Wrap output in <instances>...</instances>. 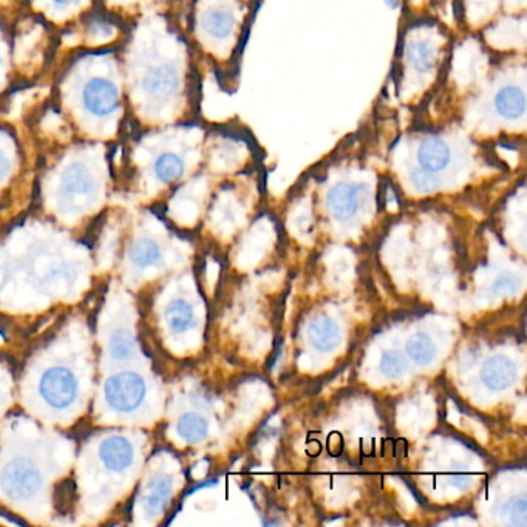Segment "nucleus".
Listing matches in <instances>:
<instances>
[{"mask_svg":"<svg viewBox=\"0 0 527 527\" xmlns=\"http://www.w3.org/2000/svg\"><path fill=\"white\" fill-rule=\"evenodd\" d=\"M8 172H10V161H8V158L5 155L0 153V180L5 178Z\"/></svg>","mask_w":527,"mask_h":527,"instance_id":"obj_27","label":"nucleus"},{"mask_svg":"<svg viewBox=\"0 0 527 527\" xmlns=\"http://www.w3.org/2000/svg\"><path fill=\"white\" fill-rule=\"evenodd\" d=\"M77 384L75 376L67 368H51L42 376L41 393L51 407L62 410L77 397Z\"/></svg>","mask_w":527,"mask_h":527,"instance_id":"obj_7","label":"nucleus"},{"mask_svg":"<svg viewBox=\"0 0 527 527\" xmlns=\"http://www.w3.org/2000/svg\"><path fill=\"white\" fill-rule=\"evenodd\" d=\"M82 99H84L86 109L90 114L105 116V114H114L116 110L120 103V95L114 82L103 77H95L92 81H88L84 88Z\"/></svg>","mask_w":527,"mask_h":527,"instance_id":"obj_8","label":"nucleus"},{"mask_svg":"<svg viewBox=\"0 0 527 527\" xmlns=\"http://www.w3.org/2000/svg\"><path fill=\"white\" fill-rule=\"evenodd\" d=\"M172 492V479L168 477H158L149 484V492L144 498V509L149 515H155L164 509Z\"/></svg>","mask_w":527,"mask_h":527,"instance_id":"obj_14","label":"nucleus"},{"mask_svg":"<svg viewBox=\"0 0 527 527\" xmlns=\"http://www.w3.org/2000/svg\"><path fill=\"white\" fill-rule=\"evenodd\" d=\"M408 4H412V5H424L425 2H427V0H407Z\"/></svg>","mask_w":527,"mask_h":527,"instance_id":"obj_28","label":"nucleus"},{"mask_svg":"<svg viewBox=\"0 0 527 527\" xmlns=\"http://www.w3.org/2000/svg\"><path fill=\"white\" fill-rule=\"evenodd\" d=\"M99 457L109 470L123 472L125 468H131L135 451L131 442L123 436H112L101 444Z\"/></svg>","mask_w":527,"mask_h":527,"instance_id":"obj_11","label":"nucleus"},{"mask_svg":"<svg viewBox=\"0 0 527 527\" xmlns=\"http://www.w3.org/2000/svg\"><path fill=\"white\" fill-rule=\"evenodd\" d=\"M155 174H157L158 180L163 181V183H172L185 174V161L177 153H163L155 161Z\"/></svg>","mask_w":527,"mask_h":527,"instance_id":"obj_18","label":"nucleus"},{"mask_svg":"<svg viewBox=\"0 0 527 527\" xmlns=\"http://www.w3.org/2000/svg\"><path fill=\"white\" fill-rule=\"evenodd\" d=\"M92 177L88 175L86 168L79 164H73L67 168L62 178V192H66V195L68 196L86 195L92 191Z\"/></svg>","mask_w":527,"mask_h":527,"instance_id":"obj_15","label":"nucleus"},{"mask_svg":"<svg viewBox=\"0 0 527 527\" xmlns=\"http://www.w3.org/2000/svg\"><path fill=\"white\" fill-rule=\"evenodd\" d=\"M166 319L172 332H185L194 323V310L185 300H175L166 310Z\"/></svg>","mask_w":527,"mask_h":527,"instance_id":"obj_17","label":"nucleus"},{"mask_svg":"<svg viewBox=\"0 0 527 527\" xmlns=\"http://www.w3.org/2000/svg\"><path fill=\"white\" fill-rule=\"evenodd\" d=\"M159 257H161L159 248H158L157 243H153L152 240L149 239L136 241L131 250V259L136 267H152V265L158 263Z\"/></svg>","mask_w":527,"mask_h":527,"instance_id":"obj_20","label":"nucleus"},{"mask_svg":"<svg viewBox=\"0 0 527 527\" xmlns=\"http://www.w3.org/2000/svg\"><path fill=\"white\" fill-rule=\"evenodd\" d=\"M56 4H59V5H68V4H73V2H77V0H55Z\"/></svg>","mask_w":527,"mask_h":527,"instance_id":"obj_29","label":"nucleus"},{"mask_svg":"<svg viewBox=\"0 0 527 527\" xmlns=\"http://www.w3.org/2000/svg\"><path fill=\"white\" fill-rule=\"evenodd\" d=\"M481 379H483L484 386L490 390H495V392L505 390L515 382V364L505 356H494L484 364L483 370H481Z\"/></svg>","mask_w":527,"mask_h":527,"instance_id":"obj_10","label":"nucleus"},{"mask_svg":"<svg viewBox=\"0 0 527 527\" xmlns=\"http://www.w3.org/2000/svg\"><path fill=\"white\" fill-rule=\"evenodd\" d=\"M246 0H220L211 6L202 17V32L211 42L226 47L231 53L239 49L245 28Z\"/></svg>","mask_w":527,"mask_h":527,"instance_id":"obj_3","label":"nucleus"},{"mask_svg":"<svg viewBox=\"0 0 527 527\" xmlns=\"http://www.w3.org/2000/svg\"><path fill=\"white\" fill-rule=\"evenodd\" d=\"M453 42L444 25L427 19L404 33L401 64H397V90L403 103L419 104L440 84L450 62Z\"/></svg>","mask_w":527,"mask_h":527,"instance_id":"obj_1","label":"nucleus"},{"mask_svg":"<svg viewBox=\"0 0 527 527\" xmlns=\"http://www.w3.org/2000/svg\"><path fill=\"white\" fill-rule=\"evenodd\" d=\"M450 483L453 484V486H457V487L466 489L468 484H470V478H468V475H464V473H461V475H453Z\"/></svg>","mask_w":527,"mask_h":527,"instance_id":"obj_26","label":"nucleus"},{"mask_svg":"<svg viewBox=\"0 0 527 527\" xmlns=\"http://www.w3.org/2000/svg\"><path fill=\"white\" fill-rule=\"evenodd\" d=\"M381 370L390 379L403 377L407 373V360L399 351H386L382 354Z\"/></svg>","mask_w":527,"mask_h":527,"instance_id":"obj_23","label":"nucleus"},{"mask_svg":"<svg viewBox=\"0 0 527 527\" xmlns=\"http://www.w3.org/2000/svg\"><path fill=\"white\" fill-rule=\"evenodd\" d=\"M511 66L500 67L490 71L479 81V88H473V101L478 107H472L479 114V125L473 129V138L483 136L484 132L498 131V138L516 136L524 140L526 135V66L524 58L518 62V56L509 62Z\"/></svg>","mask_w":527,"mask_h":527,"instance_id":"obj_2","label":"nucleus"},{"mask_svg":"<svg viewBox=\"0 0 527 527\" xmlns=\"http://www.w3.org/2000/svg\"><path fill=\"white\" fill-rule=\"evenodd\" d=\"M178 84H180L178 70L170 64L153 67L144 79V88L153 96L174 95L175 90L178 88Z\"/></svg>","mask_w":527,"mask_h":527,"instance_id":"obj_12","label":"nucleus"},{"mask_svg":"<svg viewBox=\"0 0 527 527\" xmlns=\"http://www.w3.org/2000/svg\"><path fill=\"white\" fill-rule=\"evenodd\" d=\"M75 498H77V486L73 481H62V483L56 487L55 505L59 513H67L73 509L75 505Z\"/></svg>","mask_w":527,"mask_h":527,"instance_id":"obj_24","label":"nucleus"},{"mask_svg":"<svg viewBox=\"0 0 527 527\" xmlns=\"http://www.w3.org/2000/svg\"><path fill=\"white\" fill-rule=\"evenodd\" d=\"M177 430H178V435L187 442H200L207 436L206 419L202 418L200 414H185L178 421Z\"/></svg>","mask_w":527,"mask_h":527,"instance_id":"obj_19","label":"nucleus"},{"mask_svg":"<svg viewBox=\"0 0 527 527\" xmlns=\"http://www.w3.org/2000/svg\"><path fill=\"white\" fill-rule=\"evenodd\" d=\"M359 186L351 183H337L326 195V206L337 222L353 217L359 209Z\"/></svg>","mask_w":527,"mask_h":527,"instance_id":"obj_9","label":"nucleus"},{"mask_svg":"<svg viewBox=\"0 0 527 527\" xmlns=\"http://www.w3.org/2000/svg\"><path fill=\"white\" fill-rule=\"evenodd\" d=\"M0 486L8 498L28 500L38 494L42 486V478L32 462L27 459H14L0 475Z\"/></svg>","mask_w":527,"mask_h":527,"instance_id":"obj_5","label":"nucleus"},{"mask_svg":"<svg viewBox=\"0 0 527 527\" xmlns=\"http://www.w3.org/2000/svg\"><path fill=\"white\" fill-rule=\"evenodd\" d=\"M459 135L453 132L429 131L416 136V161L419 170L433 175L438 180V174L444 172L453 161V144ZM440 181V180H438Z\"/></svg>","mask_w":527,"mask_h":527,"instance_id":"obj_4","label":"nucleus"},{"mask_svg":"<svg viewBox=\"0 0 527 527\" xmlns=\"http://www.w3.org/2000/svg\"><path fill=\"white\" fill-rule=\"evenodd\" d=\"M146 396V382L131 371L112 376L105 384V399L110 407L127 413L133 412Z\"/></svg>","mask_w":527,"mask_h":527,"instance_id":"obj_6","label":"nucleus"},{"mask_svg":"<svg viewBox=\"0 0 527 527\" xmlns=\"http://www.w3.org/2000/svg\"><path fill=\"white\" fill-rule=\"evenodd\" d=\"M109 350L114 359H131L132 354L135 351V341L129 332H116L110 337Z\"/></svg>","mask_w":527,"mask_h":527,"instance_id":"obj_21","label":"nucleus"},{"mask_svg":"<svg viewBox=\"0 0 527 527\" xmlns=\"http://www.w3.org/2000/svg\"><path fill=\"white\" fill-rule=\"evenodd\" d=\"M407 354L416 364H432L436 356L435 342L432 341V337L427 336L424 332H418V334L410 337V341L407 342Z\"/></svg>","mask_w":527,"mask_h":527,"instance_id":"obj_16","label":"nucleus"},{"mask_svg":"<svg viewBox=\"0 0 527 527\" xmlns=\"http://www.w3.org/2000/svg\"><path fill=\"white\" fill-rule=\"evenodd\" d=\"M503 518L511 526L524 527L527 524V503L524 496H516L505 503L503 507Z\"/></svg>","mask_w":527,"mask_h":527,"instance_id":"obj_22","label":"nucleus"},{"mask_svg":"<svg viewBox=\"0 0 527 527\" xmlns=\"http://www.w3.org/2000/svg\"><path fill=\"white\" fill-rule=\"evenodd\" d=\"M518 288V282H516V277L511 276V274H503L496 282H495L494 289L496 293H509L513 294Z\"/></svg>","mask_w":527,"mask_h":527,"instance_id":"obj_25","label":"nucleus"},{"mask_svg":"<svg viewBox=\"0 0 527 527\" xmlns=\"http://www.w3.org/2000/svg\"><path fill=\"white\" fill-rule=\"evenodd\" d=\"M308 337L319 351H332L341 343V330L330 317H315L308 326Z\"/></svg>","mask_w":527,"mask_h":527,"instance_id":"obj_13","label":"nucleus"}]
</instances>
